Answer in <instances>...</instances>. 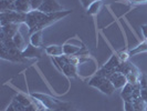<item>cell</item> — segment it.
I'll return each mask as SVG.
<instances>
[{
  "label": "cell",
  "instance_id": "1",
  "mask_svg": "<svg viewBox=\"0 0 147 111\" xmlns=\"http://www.w3.org/2000/svg\"><path fill=\"white\" fill-rule=\"evenodd\" d=\"M88 86L98 89L101 92H103L104 95H107V96L112 95L115 91V87L113 86V83L110 81L109 78L102 77V76H97V74H95L93 78L90 79Z\"/></svg>",
  "mask_w": 147,
  "mask_h": 111
},
{
  "label": "cell",
  "instance_id": "2",
  "mask_svg": "<svg viewBox=\"0 0 147 111\" xmlns=\"http://www.w3.org/2000/svg\"><path fill=\"white\" fill-rule=\"evenodd\" d=\"M1 20H0V25L6 26L9 23H26V19H27V14H21L18 11H2L1 12Z\"/></svg>",
  "mask_w": 147,
  "mask_h": 111
},
{
  "label": "cell",
  "instance_id": "3",
  "mask_svg": "<svg viewBox=\"0 0 147 111\" xmlns=\"http://www.w3.org/2000/svg\"><path fill=\"white\" fill-rule=\"evenodd\" d=\"M122 62V60L121 58L118 57L117 53H114L112 57L110 58V60L104 65L98 71H97V76H102V77H106V78H109L111 74H113V72H115L116 71V68L118 67V65Z\"/></svg>",
  "mask_w": 147,
  "mask_h": 111
},
{
  "label": "cell",
  "instance_id": "4",
  "mask_svg": "<svg viewBox=\"0 0 147 111\" xmlns=\"http://www.w3.org/2000/svg\"><path fill=\"white\" fill-rule=\"evenodd\" d=\"M32 98H37V100H39L41 104L45 107V109H51V110H57L63 104H61L60 101H58L57 99L52 98V97L45 96V95H40V93H33Z\"/></svg>",
  "mask_w": 147,
  "mask_h": 111
},
{
  "label": "cell",
  "instance_id": "5",
  "mask_svg": "<svg viewBox=\"0 0 147 111\" xmlns=\"http://www.w3.org/2000/svg\"><path fill=\"white\" fill-rule=\"evenodd\" d=\"M8 11H18L21 14H29L32 10L31 0H16L13 3L10 5Z\"/></svg>",
  "mask_w": 147,
  "mask_h": 111
},
{
  "label": "cell",
  "instance_id": "6",
  "mask_svg": "<svg viewBox=\"0 0 147 111\" xmlns=\"http://www.w3.org/2000/svg\"><path fill=\"white\" fill-rule=\"evenodd\" d=\"M63 8L57 0H43L42 5L39 8V11L44 12V14H54L62 11Z\"/></svg>",
  "mask_w": 147,
  "mask_h": 111
},
{
  "label": "cell",
  "instance_id": "7",
  "mask_svg": "<svg viewBox=\"0 0 147 111\" xmlns=\"http://www.w3.org/2000/svg\"><path fill=\"white\" fill-rule=\"evenodd\" d=\"M110 81L113 83V86L115 87V89H122L126 83H127V78L124 74L115 71L109 77Z\"/></svg>",
  "mask_w": 147,
  "mask_h": 111
},
{
  "label": "cell",
  "instance_id": "8",
  "mask_svg": "<svg viewBox=\"0 0 147 111\" xmlns=\"http://www.w3.org/2000/svg\"><path fill=\"white\" fill-rule=\"evenodd\" d=\"M125 76H126V78H127V82H128V83L135 84V83L140 82V76H142V74L140 72V70L137 69V67L134 66L133 63H131L129 69H128V71L126 72Z\"/></svg>",
  "mask_w": 147,
  "mask_h": 111
},
{
  "label": "cell",
  "instance_id": "9",
  "mask_svg": "<svg viewBox=\"0 0 147 111\" xmlns=\"http://www.w3.org/2000/svg\"><path fill=\"white\" fill-rule=\"evenodd\" d=\"M42 54V49L39 47H34L30 44L27 46V48L22 51V56L26 59H30V58H40Z\"/></svg>",
  "mask_w": 147,
  "mask_h": 111
},
{
  "label": "cell",
  "instance_id": "10",
  "mask_svg": "<svg viewBox=\"0 0 147 111\" xmlns=\"http://www.w3.org/2000/svg\"><path fill=\"white\" fill-rule=\"evenodd\" d=\"M19 28H20L19 23H9V25H6V26H2L1 31L6 35L7 38H13L19 32Z\"/></svg>",
  "mask_w": 147,
  "mask_h": 111
},
{
  "label": "cell",
  "instance_id": "11",
  "mask_svg": "<svg viewBox=\"0 0 147 111\" xmlns=\"http://www.w3.org/2000/svg\"><path fill=\"white\" fill-rule=\"evenodd\" d=\"M45 52H47V54L51 56L53 58L60 57L63 54V47L58 46V44H51V46H48L45 48Z\"/></svg>",
  "mask_w": 147,
  "mask_h": 111
},
{
  "label": "cell",
  "instance_id": "12",
  "mask_svg": "<svg viewBox=\"0 0 147 111\" xmlns=\"http://www.w3.org/2000/svg\"><path fill=\"white\" fill-rule=\"evenodd\" d=\"M121 97L124 101H133V84L132 83H126L122 88Z\"/></svg>",
  "mask_w": 147,
  "mask_h": 111
},
{
  "label": "cell",
  "instance_id": "13",
  "mask_svg": "<svg viewBox=\"0 0 147 111\" xmlns=\"http://www.w3.org/2000/svg\"><path fill=\"white\" fill-rule=\"evenodd\" d=\"M30 44L34 47H39L41 48L43 44V38H42V30L40 31H36L30 35Z\"/></svg>",
  "mask_w": 147,
  "mask_h": 111
},
{
  "label": "cell",
  "instance_id": "14",
  "mask_svg": "<svg viewBox=\"0 0 147 111\" xmlns=\"http://www.w3.org/2000/svg\"><path fill=\"white\" fill-rule=\"evenodd\" d=\"M140 97L147 104V74H142L140 79Z\"/></svg>",
  "mask_w": 147,
  "mask_h": 111
},
{
  "label": "cell",
  "instance_id": "15",
  "mask_svg": "<svg viewBox=\"0 0 147 111\" xmlns=\"http://www.w3.org/2000/svg\"><path fill=\"white\" fill-rule=\"evenodd\" d=\"M62 47H63V54H67V56H76L81 51V47L73 46V44H63Z\"/></svg>",
  "mask_w": 147,
  "mask_h": 111
},
{
  "label": "cell",
  "instance_id": "16",
  "mask_svg": "<svg viewBox=\"0 0 147 111\" xmlns=\"http://www.w3.org/2000/svg\"><path fill=\"white\" fill-rule=\"evenodd\" d=\"M102 0H97L94 1L90 7L86 9V12L90 16H96L100 11H101V8H102Z\"/></svg>",
  "mask_w": 147,
  "mask_h": 111
},
{
  "label": "cell",
  "instance_id": "17",
  "mask_svg": "<svg viewBox=\"0 0 147 111\" xmlns=\"http://www.w3.org/2000/svg\"><path fill=\"white\" fill-rule=\"evenodd\" d=\"M12 39H13V42H15V44L17 46V48H18L20 51H23V50L27 48L26 40H24V38H23V36L21 35V32H20V31H19L15 37L12 38Z\"/></svg>",
  "mask_w": 147,
  "mask_h": 111
},
{
  "label": "cell",
  "instance_id": "18",
  "mask_svg": "<svg viewBox=\"0 0 147 111\" xmlns=\"http://www.w3.org/2000/svg\"><path fill=\"white\" fill-rule=\"evenodd\" d=\"M62 72L65 74L66 77L74 78V77H76V66L66 63L65 66L63 67V69H62Z\"/></svg>",
  "mask_w": 147,
  "mask_h": 111
},
{
  "label": "cell",
  "instance_id": "19",
  "mask_svg": "<svg viewBox=\"0 0 147 111\" xmlns=\"http://www.w3.org/2000/svg\"><path fill=\"white\" fill-rule=\"evenodd\" d=\"M15 99L18 100L21 104H23L24 107H28L30 104H32L33 101H34V100H32V98L26 96V95H22V93H18V95L15 97Z\"/></svg>",
  "mask_w": 147,
  "mask_h": 111
},
{
  "label": "cell",
  "instance_id": "20",
  "mask_svg": "<svg viewBox=\"0 0 147 111\" xmlns=\"http://www.w3.org/2000/svg\"><path fill=\"white\" fill-rule=\"evenodd\" d=\"M133 104H134V108H135L136 111H145L147 107V104L142 99V97L138 98V99L133 100Z\"/></svg>",
  "mask_w": 147,
  "mask_h": 111
},
{
  "label": "cell",
  "instance_id": "21",
  "mask_svg": "<svg viewBox=\"0 0 147 111\" xmlns=\"http://www.w3.org/2000/svg\"><path fill=\"white\" fill-rule=\"evenodd\" d=\"M142 51H147V40H145L143 44H140V46H137L135 49H132L129 51V56H134L136 53H140Z\"/></svg>",
  "mask_w": 147,
  "mask_h": 111
},
{
  "label": "cell",
  "instance_id": "22",
  "mask_svg": "<svg viewBox=\"0 0 147 111\" xmlns=\"http://www.w3.org/2000/svg\"><path fill=\"white\" fill-rule=\"evenodd\" d=\"M140 98V82L133 84V100Z\"/></svg>",
  "mask_w": 147,
  "mask_h": 111
},
{
  "label": "cell",
  "instance_id": "23",
  "mask_svg": "<svg viewBox=\"0 0 147 111\" xmlns=\"http://www.w3.org/2000/svg\"><path fill=\"white\" fill-rule=\"evenodd\" d=\"M12 106H13V108L16 109V111H26V107L21 104L18 100H16L15 98H13V100H12Z\"/></svg>",
  "mask_w": 147,
  "mask_h": 111
},
{
  "label": "cell",
  "instance_id": "24",
  "mask_svg": "<svg viewBox=\"0 0 147 111\" xmlns=\"http://www.w3.org/2000/svg\"><path fill=\"white\" fill-rule=\"evenodd\" d=\"M42 2H43V0H31L32 10H39V8L42 5Z\"/></svg>",
  "mask_w": 147,
  "mask_h": 111
},
{
  "label": "cell",
  "instance_id": "25",
  "mask_svg": "<svg viewBox=\"0 0 147 111\" xmlns=\"http://www.w3.org/2000/svg\"><path fill=\"white\" fill-rule=\"evenodd\" d=\"M124 110L125 111H136L134 108L133 101H124Z\"/></svg>",
  "mask_w": 147,
  "mask_h": 111
},
{
  "label": "cell",
  "instance_id": "26",
  "mask_svg": "<svg viewBox=\"0 0 147 111\" xmlns=\"http://www.w3.org/2000/svg\"><path fill=\"white\" fill-rule=\"evenodd\" d=\"M81 1V3H82V6L85 8V9H88L94 1H97V0H80Z\"/></svg>",
  "mask_w": 147,
  "mask_h": 111
},
{
  "label": "cell",
  "instance_id": "27",
  "mask_svg": "<svg viewBox=\"0 0 147 111\" xmlns=\"http://www.w3.org/2000/svg\"><path fill=\"white\" fill-rule=\"evenodd\" d=\"M142 32H143V36L147 40V25H143L142 26Z\"/></svg>",
  "mask_w": 147,
  "mask_h": 111
},
{
  "label": "cell",
  "instance_id": "28",
  "mask_svg": "<svg viewBox=\"0 0 147 111\" xmlns=\"http://www.w3.org/2000/svg\"><path fill=\"white\" fill-rule=\"evenodd\" d=\"M5 111H16V109L13 108V106H12V104H10L9 106H8V108L6 109Z\"/></svg>",
  "mask_w": 147,
  "mask_h": 111
},
{
  "label": "cell",
  "instance_id": "29",
  "mask_svg": "<svg viewBox=\"0 0 147 111\" xmlns=\"http://www.w3.org/2000/svg\"><path fill=\"white\" fill-rule=\"evenodd\" d=\"M129 3H133V5H137V0H127Z\"/></svg>",
  "mask_w": 147,
  "mask_h": 111
},
{
  "label": "cell",
  "instance_id": "30",
  "mask_svg": "<svg viewBox=\"0 0 147 111\" xmlns=\"http://www.w3.org/2000/svg\"><path fill=\"white\" fill-rule=\"evenodd\" d=\"M138 3H147V0H137V5Z\"/></svg>",
  "mask_w": 147,
  "mask_h": 111
},
{
  "label": "cell",
  "instance_id": "31",
  "mask_svg": "<svg viewBox=\"0 0 147 111\" xmlns=\"http://www.w3.org/2000/svg\"><path fill=\"white\" fill-rule=\"evenodd\" d=\"M45 111H55V110H51V109H47Z\"/></svg>",
  "mask_w": 147,
  "mask_h": 111
},
{
  "label": "cell",
  "instance_id": "32",
  "mask_svg": "<svg viewBox=\"0 0 147 111\" xmlns=\"http://www.w3.org/2000/svg\"><path fill=\"white\" fill-rule=\"evenodd\" d=\"M69 111H71V110H69Z\"/></svg>",
  "mask_w": 147,
  "mask_h": 111
}]
</instances>
